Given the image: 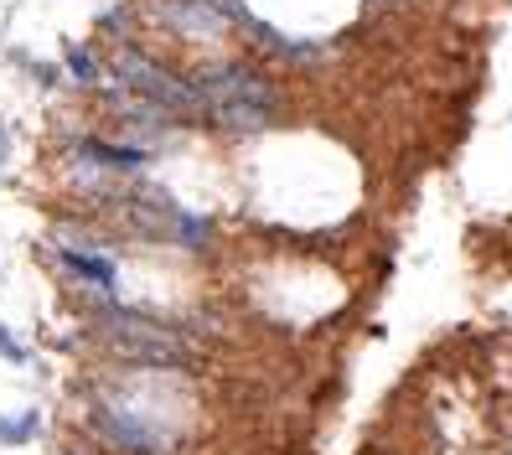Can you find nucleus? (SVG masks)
<instances>
[{"instance_id":"obj_1","label":"nucleus","mask_w":512,"mask_h":455,"mask_svg":"<svg viewBox=\"0 0 512 455\" xmlns=\"http://www.w3.org/2000/svg\"><path fill=\"white\" fill-rule=\"evenodd\" d=\"M192 83L202 94V119L223 135H264L285 119V88L254 63H207L192 73Z\"/></svg>"},{"instance_id":"obj_2","label":"nucleus","mask_w":512,"mask_h":455,"mask_svg":"<svg viewBox=\"0 0 512 455\" xmlns=\"http://www.w3.org/2000/svg\"><path fill=\"white\" fill-rule=\"evenodd\" d=\"M109 73L119 78V88H135V94L166 104L176 119H182V125H207V119H202V94H197L192 73L166 68L161 57H150L145 47L119 42V47H114V57H109Z\"/></svg>"},{"instance_id":"obj_3","label":"nucleus","mask_w":512,"mask_h":455,"mask_svg":"<svg viewBox=\"0 0 512 455\" xmlns=\"http://www.w3.org/2000/svg\"><path fill=\"white\" fill-rule=\"evenodd\" d=\"M94 316H99V331L109 337V347L125 362H140V368H187L192 352H187V342L176 337L171 326L150 321V316H140L130 306H114L109 295L94 306Z\"/></svg>"},{"instance_id":"obj_4","label":"nucleus","mask_w":512,"mask_h":455,"mask_svg":"<svg viewBox=\"0 0 512 455\" xmlns=\"http://www.w3.org/2000/svg\"><path fill=\"white\" fill-rule=\"evenodd\" d=\"M109 109L119 114V125H125L130 135H140V145H156V140H166L171 130H182V119H176L166 104L135 94V88H114Z\"/></svg>"},{"instance_id":"obj_5","label":"nucleus","mask_w":512,"mask_h":455,"mask_svg":"<svg viewBox=\"0 0 512 455\" xmlns=\"http://www.w3.org/2000/svg\"><path fill=\"white\" fill-rule=\"evenodd\" d=\"M94 430L119 450V455H166V440L150 430L145 419H135L130 409H114V404H99L94 409Z\"/></svg>"},{"instance_id":"obj_6","label":"nucleus","mask_w":512,"mask_h":455,"mask_svg":"<svg viewBox=\"0 0 512 455\" xmlns=\"http://www.w3.org/2000/svg\"><path fill=\"white\" fill-rule=\"evenodd\" d=\"M150 11H156L171 32L197 37V42H218L228 26H233V21L213 6V0H150Z\"/></svg>"},{"instance_id":"obj_7","label":"nucleus","mask_w":512,"mask_h":455,"mask_svg":"<svg viewBox=\"0 0 512 455\" xmlns=\"http://www.w3.org/2000/svg\"><path fill=\"white\" fill-rule=\"evenodd\" d=\"M73 156H78L83 166L135 176V171H145V166H150V145H125V140L114 145V140H99V135H83V140L73 145Z\"/></svg>"},{"instance_id":"obj_8","label":"nucleus","mask_w":512,"mask_h":455,"mask_svg":"<svg viewBox=\"0 0 512 455\" xmlns=\"http://www.w3.org/2000/svg\"><path fill=\"white\" fill-rule=\"evenodd\" d=\"M57 264H63L68 275L88 280L99 295H109V290H114V280H119L114 259H109V254H94V249H57Z\"/></svg>"},{"instance_id":"obj_9","label":"nucleus","mask_w":512,"mask_h":455,"mask_svg":"<svg viewBox=\"0 0 512 455\" xmlns=\"http://www.w3.org/2000/svg\"><path fill=\"white\" fill-rule=\"evenodd\" d=\"M244 32L254 37V47L285 57V63H306V57L316 52L311 42H295V37H285V32H280V26H269V21H259V16H249V21H244Z\"/></svg>"},{"instance_id":"obj_10","label":"nucleus","mask_w":512,"mask_h":455,"mask_svg":"<svg viewBox=\"0 0 512 455\" xmlns=\"http://www.w3.org/2000/svg\"><path fill=\"white\" fill-rule=\"evenodd\" d=\"M63 63H68V78H73L78 88H94V83L104 78V63H99V57L88 52V47H68Z\"/></svg>"},{"instance_id":"obj_11","label":"nucleus","mask_w":512,"mask_h":455,"mask_svg":"<svg viewBox=\"0 0 512 455\" xmlns=\"http://www.w3.org/2000/svg\"><path fill=\"white\" fill-rule=\"evenodd\" d=\"M37 435V414H21V419H0V440H32Z\"/></svg>"},{"instance_id":"obj_12","label":"nucleus","mask_w":512,"mask_h":455,"mask_svg":"<svg viewBox=\"0 0 512 455\" xmlns=\"http://www.w3.org/2000/svg\"><path fill=\"white\" fill-rule=\"evenodd\" d=\"M213 6H218V11H223V16H228V21H233V26H244V21H249V16H254V11H249V6H244V0H213Z\"/></svg>"},{"instance_id":"obj_13","label":"nucleus","mask_w":512,"mask_h":455,"mask_svg":"<svg viewBox=\"0 0 512 455\" xmlns=\"http://www.w3.org/2000/svg\"><path fill=\"white\" fill-rule=\"evenodd\" d=\"M0 357H6V362H26V352H21V342L11 337V331H6V326H0Z\"/></svg>"},{"instance_id":"obj_14","label":"nucleus","mask_w":512,"mask_h":455,"mask_svg":"<svg viewBox=\"0 0 512 455\" xmlns=\"http://www.w3.org/2000/svg\"><path fill=\"white\" fill-rule=\"evenodd\" d=\"M6 150H11V135H6V125H0V171H6Z\"/></svg>"}]
</instances>
